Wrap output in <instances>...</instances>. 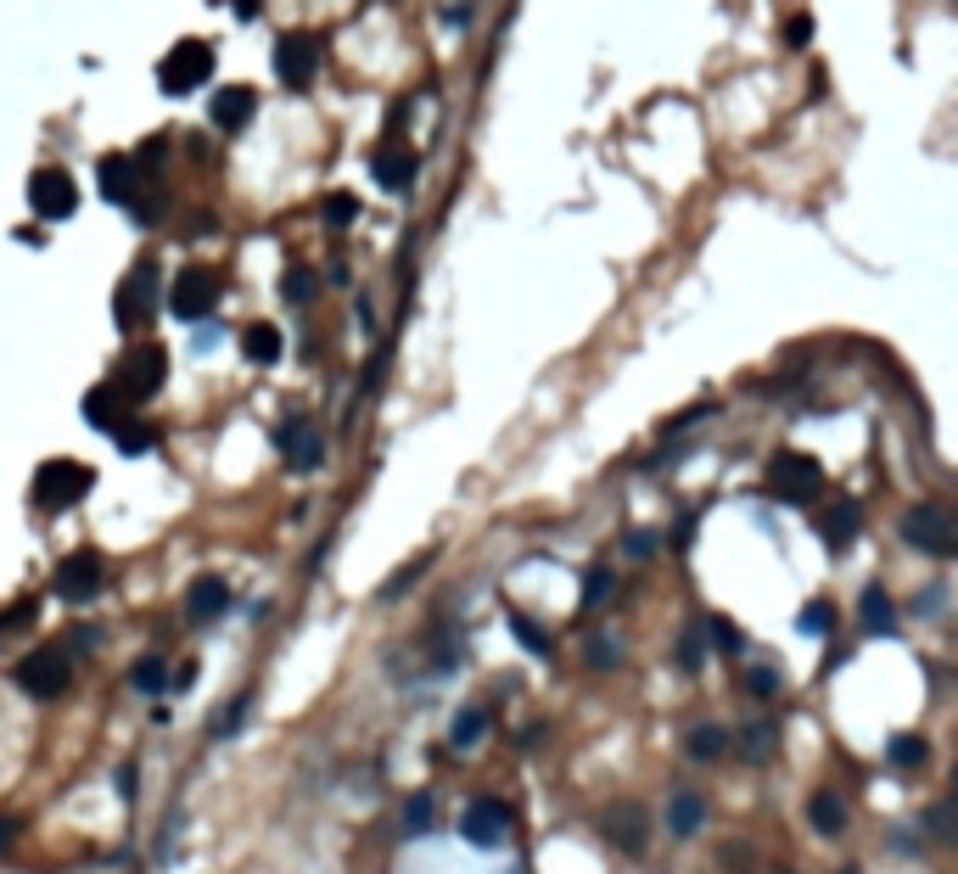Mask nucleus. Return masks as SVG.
Wrapping results in <instances>:
<instances>
[{"label": "nucleus", "instance_id": "f257e3e1", "mask_svg": "<svg viewBox=\"0 0 958 874\" xmlns=\"http://www.w3.org/2000/svg\"><path fill=\"white\" fill-rule=\"evenodd\" d=\"M163 381H169V348L163 342H135L113 370V387L124 393V404H146Z\"/></svg>", "mask_w": 958, "mask_h": 874}, {"label": "nucleus", "instance_id": "f03ea898", "mask_svg": "<svg viewBox=\"0 0 958 874\" xmlns=\"http://www.w3.org/2000/svg\"><path fill=\"white\" fill-rule=\"evenodd\" d=\"M768 494L785 499V505H813L824 494V466L813 454H796V449H779L768 460Z\"/></svg>", "mask_w": 958, "mask_h": 874}, {"label": "nucleus", "instance_id": "7ed1b4c3", "mask_svg": "<svg viewBox=\"0 0 958 874\" xmlns=\"http://www.w3.org/2000/svg\"><path fill=\"white\" fill-rule=\"evenodd\" d=\"M213 68H219V62H213L208 40H180L169 57L157 62V90H163V96H191L197 85L213 79Z\"/></svg>", "mask_w": 958, "mask_h": 874}, {"label": "nucleus", "instance_id": "20e7f679", "mask_svg": "<svg viewBox=\"0 0 958 874\" xmlns=\"http://www.w3.org/2000/svg\"><path fill=\"white\" fill-rule=\"evenodd\" d=\"M90 488H96V471H90L85 460H45V466L34 471V505L40 510H68V505H79Z\"/></svg>", "mask_w": 958, "mask_h": 874}, {"label": "nucleus", "instance_id": "39448f33", "mask_svg": "<svg viewBox=\"0 0 958 874\" xmlns=\"http://www.w3.org/2000/svg\"><path fill=\"white\" fill-rule=\"evenodd\" d=\"M320 62H325V40L314 29H286L275 40V73H281L286 90H309L320 79Z\"/></svg>", "mask_w": 958, "mask_h": 874}, {"label": "nucleus", "instance_id": "423d86ee", "mask_svg": "<svg viewBox=\"0 0 958 874\" xmlns=\"http://www.w3.org/2000/svg\"><path fill=\"white\" fill-rule=\"evenodd\" d=\"M12 678H17V690L34 695V701H57V695L68 690V650L62 645L29 650V656H17Z\"/></svg>", "mask_w": 958, "mask_h": 874}, {"label": "nucleus", "instance_id": "0eeeda50", "mask_svg": "<svg viewBox=\"0 0 958 874\" xmlns=\"http://www.w3.org/2000/svg\"><path fill=\"white\" fill-rule=\"evenodd\" d=\"M101 589H107V561H101L96 550L62 555V566L51 572V594H57V600H68V606H90Z\"/></svg>", "mask_w": 958, "mask_h": 874}, {"label": "nucleus", "instance_id": "6e6552de", "mask_svg": "<svg viewBox=\"0 0 958 874\" xmlns=\"http://www.w3.org/2000/svg\"><path fill=\"white\" fill-rule=\"evenodd\" d=\"M219 275L213 269H202V264H185L180 275H174V286H169V309H174V320H185V325H197V320H208L213 309H219Z\"/></svg>", "mask_w": 958, "mask_h": 874}, {"label": "nucleus", "instance_id": "1a4fd4ad", "mask_svg": "<svg viewBox=\"0 0 958 874\" xmlns=\"http://www.w3.org/2000/svg\"><path fill=\"white\" fill-rule=\"evenodd\" d=\"M152 309H157V264H152V258H141V264L124 275L118 297H113V320H118V331L135 337V331L152 320Z\"/></svg>", "mask_w": 958, "mask_h": 874}, {"label": "nucleus", "instance_id": "9d476101", "mask_svg": "<svg viewBox=\"0 0 958 874\" xmlns=\"http://www.w3.org/2000/svg\"><path fill=\"white\" fill-rule=\"evenodd\" d=\"M902 538H908L914 550L936 555V561H953L958 555V527H953V516H947L942 505H914L908 516H902Z\"/></svg>", "mask_w": 958, "mask_h": 874}, {"label": "nucleus", "instance_id": "9b49d317", "mask_svg": "<svg viewBox=\"0 0 958 874\" xmlns=\"http://www.w3.org/2000/svg\"><path fill=\"white\" fill-rule=\"evenodd\" d=\"M29 208H34V219H45V225L73 219V208H79V185H73V174L57 169V163L34 169L29 174Z\"/></svg>", "mask_w": 958, "mask_h": 874}, {"label": "nucleus", "instance_id": "f8f14e48", "mask_svg": "<svg viewBox=\"0 0 958 874\" xmlns=\"http://www.w3.org/2000/svg\"><path fill=\"white\" fill-rule=\"evenodd\" d=\"M275 443H281V460H286L292 471H320V460H325V437H320V426H314V421H303V415L281 421Z\"/></svg>", "mask_w": 958, "mask_h": 874}, {"label": "nucleus", "instance_id": "ddd939ff", "mask_svg": "<svg viewBox=\"0 0 958 874\" xmlns=\"http://www.w3.org/2000/svg\"><path fill=\"white\" fill-rule=\"evenodd\" d=\"M460 835H465V841H477V846H499V841L510 835V807L494 802V796L471 802V807L460 813Z\"/></svg>", "mask_w": 958, "mask_h": 874}, {"label": "nucleus", "instance_id": "4468645a", "mask_svg": "<svg viewBox=\"0 0 958 874\" xmlns=\"http://www.w3.org/2000/svg\"><path fill=\"white\" fill-rule=\"evenodd\" d=\"M208 118H213V129H225V135H241V129L258 118V90H253V85H225L219 96H213Z\"/></svg>", "mask_w": 958, "mask_h": 874}, {"label": "nucleus", "instance_id": "2eb2a0df", "mask_svg": "<svg viewBox=\"0 0 958 874\" xmlns=\"http://www.w3.org/2000/svg\"><path fill=\"white\" fill-rule=\"evenodd\" d=\"M415 169H421V157L409 152V146H398V141H387V146L370 152V174H376L381 191H409V185H415Z\"/></svg>", "mask_w": 958, "mask_h": 874}, {"label": "nucleus", "instance_id": "dca6fc26", "mask_svg": "<svg viewBox=\"0 0 958 874\" xmlns=\"http://www.w3.org/2000/svg\"><path fill=\"white\" fill-rule=\"evenodd\" d=\"M96 185H101V197L113 202V208H129V202L141 197V169H135L124 152H113V157H101Z\"/></svg>", "mask_w": 958, "mask_h": 874}, {"label": "nucleus", "instance_id": "f3484780", "mask_svg": "<svg viewBox=\"0 0 958 874\" xmlns=\"http://www.w3.org/2000/svg\"><path fill=\"white\" fill-rule=\"evenodd\" d=\"M813 527H818V538H824L830 550H846V544L863 533V505H858V499H835V505L818 510Z\"/></svg>", "mask_w": 958, "mask_h": 874}, {"label": "nucleus", "instance_id": "a211bd4d", "mask_svg": "<svg viewBox=\"0 0 958 874\" xmlns=\"http://www.w3.org/2000/svg\"><path fill=\"white\" fill-rule=\"evenodd\" d=\"M600 830H606V841H617L622 852H645V841H650V824H645V807H634V802H617L606 818H600Z\"/></svg>", "mask_w": 958, "mask_h": 874}, {"label": "nucleus", "instance_id": "6ab92c4d", "mask_svg": "<svg viewBox=\"0 0 958 874\" xmlns=\"http://www.w3.org/2000/svg\"><path fill=\"white\" fill-rule=\"evenodd\" d=\"M858 622H863V634H874V639H891V634H897V606H891V594L880 589V583H869V589H863Z\"/></svg>", "mask_w": 958, "mask_h": 874}, {"label": "nucleus", "instance_id": "aec40b11", "mask_svg": "<svg viewBox=\"0 0 958 874\" xmlns=\"http://www.w3.org/2000/svg\"><path fill=\"white\" fill-rule=\"evenodd\" d=\"M124 421V393H118L113 381H96L85 393V426H96V432H113V426Z\"/></svg>", "mask_w": 958, "mask_h": 874}, {"label": "nucleus", "instance_id": "412c9836", "mask_svg": "<svg viewBox=\"0 0 958 874\" xmlns=\"http://www.w3.org/2000/svg\"><path fill=\"white\" fill-rule=\"evenodd\" d=\"M230 611V589L219 578H197L191 583V594H185V617L191 622H213Z\"/></svg>", "mask_w": 958, "mask_h": 874}, {"label": "nucleus", "instance_id": "4be33fe9", "mask_svg": "<svg viewBox=\"0 0 958 874\" xmlns=\"http://www.w3.org/2000/svg\"><path fill=\"white\" fill-rule=\"evenodd\" d=\"M701 824H706V802L695 796V790H678L673 802H667V830H673L678 841H690Z\"/></svg>", "mask_w": 958, "mask_h": 874}, {"label": "nucleus", "instance_id": "5701e85b", "mask_svg": "<svg viewBox=\"0 0 958 874\" xmlns=\"http://www.w3.org/2000/svg\"><path fill=\"white\" fill-rule=\"evenodd\" d=\"M281 331H275V325L269 320H253L247 325V331H241V353H247V359H253V365H275V359H281Z\"/></svg>", "mask_w": 958, "mask_h": 874}, {"label": "nucleus", "instance_id": "b1692460", "mask_svg": "<svg viewBox=\"0 0 958 874\" xmlns=\"http://www.w3.org/2000/svg\"><path fill=\"white\" fill-rule=\"evenodd\" d=\"M807 824H813L818 835H830V841H835V835L846 830V802L835 796V790H818L813 802H807Z\"/></svg>", "mask_w": 958, "mask_h": 874}, {"label": "nucleus", "instance_id": "393cba45", "mask_svg": "<svg viewBox=\"0 0 958 874\" xmlns=\"http://www.w3.org/2000/svg\"><path fill=\"white\" fill-rule=\"evenodd\" d=\"M740 751H746V762H768L779 751V723L774 718H757L740 729Z\"/></svg>", "mask_w": 958, "mask_h": 874}, {"label": "nucleus", "instance_id": "a878e982", "mask_svg": "<svg viewBox=\"0 0 958 874\" xmlns=\"http://www.w3.org/2000/svg\"><path fill=\"white\" fill-rule=\"evenodd\" d=\"M113 443H118V454H146V449H157V426L152 421H135V415H124V421L113 426Z\"/></svg>", "mask_w": 958, "mask_h": 874}, {"label": "nucleus", "instance_id": "bb28decb", "mask_svg": "<svg viewBox=\"0 0 958 874\" xmlns=\"http://www.w3.org/2000/svg\"><path fill=\"white\" fill-rule=\"evenodd\" d=\"M281 297L292 303V309H309L314 297H320V275H314L309 264H292V269L281 275Z\"/></svg>", "mask_w": 958, "mask_h": 874}, {"label": "nucleus", "instance_id": "cd10ccee", "mask_svg": "<svg viewBox=\"0 0 958 874\" xmlns=\"http://www.w3.org/2000/svg\"><path fill=\"white\" fill-rule=\"evenodd\" d=\"M925 757H930V746L919 740V734H891L886 740V762L902 768V774H908V768H925Z\"/></svg>", "mask_w": 958, "mask_h": 874}, {"label": "nucleus", "instance_id": "c85d7f7f", "mask_svg": "<svg viewBox=\"0 0 958 874\" xmlns=\"http://www.w3.org/2000/svg\"><path fill=\"white\" fill-rule=\"evenodd\" d=\"M796 628H802L807 639H830L835 634V606L830 600H807L802 617H796Z\"/></svg>", "mask_w": 958, "mask_h": 874}, {"label": "nucleus", "instance_id": "c756f323", "mask_svg": "<svg viewBox=\"0 0 958 874\" xmlns=\"http://www.w3.org/2000/svg\"><path fill=\"white\" fill-rule=\"evenodd\" d=\"M510 634L522 639V645L533 650V656H555V639L544 634V628H538V622L527 617V611H510Z\"/></svg>", "mask_w": 958, "mask_h": 874}, {"label": "nucleus", "instance_id": "7c9ffc66", "mask_svg": "<svg viewBox=\"0 0 958 874\" xmlns=\"http://www.w3.org/2000/svg\"><path fill=\"white\" fill-rule=\"evenodd\" d=\"M482 729H488V718L482 712H454V723H449V746L454 751H471L482 740Z\"/></svg>", "mask_w": 958, "mask_h": 874}, {"label": "nucleus", "instance_id": "2f4dec72", "mask_svg": "<svg viewBox=\"0 0 958 874\" xmlns=\"http://www.w3.org/2000/svg\"><path fill=\"white\" fill-rule=\"evenodd\" d=\"M320 213H325V225H331V230H348L353 219H359V197H353V191H331Z\"/></svg>", "mask_w": 958, "mask_h": 874}, {"label": "nucleus", "instance_id": "473e14b6", "mask_svg": "<svg viewBox=\"0 0 958 874\" xmlns=\"http://www.w3.org/2000/svg\"><path fill=\"white\" fill-rule=\"evenodd\" d=\"M129 684H135L141 695L169 690V678H163V662H157V656H141V662H135V673H129Z\"/></svg>", "mask_w": 958, "mask_h": 874}, {"label": "nucleus", "instance_id": "72a5a7b5", "mask_svg": "<svg viewBox=\"0 0 958 874\" xmlns=\"http://www.w3.org/2000/svg\"><path fill=\"white\" fill-rule=\"evenodd\" d=\"M706 639H712L718 650H729V656H740V650H746V634H740L729 617H712V622H706Z\"/></svg>", "mask_w": 958, "mask_h": 874}, {"label": "nucleus", "instance_id": "f704fd0d", "mask_svg": "<svg viewBox=\"0 0 958 874\" xmlns=\"http://www.w3.org/2000/svg\"><path fill=\"white\" fill-rule=\"evenodd\" d=\"M723 746H729V734H723L718 723H701V729H690V751H695V757H718Z\"/></svg>", "mask_w": 958, "mask_h": 874}, {"label": "nucleus", "instance_id": "c9c22d12", "mask_svg": "<svg viewBox=\"0 0 958 874\" xmlns=\"http://www.w3.org/2000/svg\"><path fill=\"white\" fill-rule=\"evenodd\" d=\"M701 656H706V628H690V634L678 639V667H684V673H701Z\"/></svg>", "mask_w": 958, "mask_h": 874}, {"label": "nucleus", "instance_id": "e433bc0d", "mask_svg": "<svg viewBox=\"0 0 958 874\" xmlns=\"http://www.w3.org/2000/svg\"><path fill=\"white\" fill-rule=\"evenodd\" d=\"M611 589H617V578H611L606 566H594L589 578H583V606H606Z\"/></svg>", "mask_w": 958, "mask_h": 874}, {"label": "nucleus", "instance_id": "4c0bfd02", "mask_svg": "<svg viewBox=\"0 0 958 874\" xmlns=\"http://www.w3.org/2000/svg\"><path fill=\"white\" fill-rule=\"evenodd\" d=\"M29 622H34V600H17V606H6V611H0V645H6L12 634H23Z\"/></svg>", "mask_w": 958, "mask_h": 874}, {"label": "nucleus", "instance_id": "58836bf2", "mask_svg": "<svg viewBox=\"0 0 958 874\" xmlns=\"http://www.w3.org/2000/svg\"><path fill=\"white\" fill-rule=\"evenodd\" d=\"M746 690L757 695V701H774V695H779V673H774V667H751Z\"/></svg>", "mask_w": 958, "mask_h": 874}, {"label": "nucleus", "instance_id": "ea45409f", "mask_svg": "<svg viewBox=\"0 0 958 874\" xmlns=\"http://www.w3.org/2000/svg\"><path fill=\"white\" fill-rule=\"evenodd\" d=\"M432 818H437V813H432V796H415V802L404 807V830H409V835H415V830H432Z\"/></svg>", "mask_w": 958, "mask_h": 874}, {"label": "nucleus", "instance_id": "a19ab883", "mask_svg": "<svg viewBox=\"0 0 958 874\" xmlns=\"http://www.w3.org/2000/svg\"><path fill=\"white\" fill-rule=\"evenodd\" d=\"M163 152H169V141H163V135H152V141L135 146V157H129V163H135V169H157V163H163Z\"/></svg>", "mask_w": 958, "mask_h": 874}, {"label": "nucleus", "instance_id": "79ce46f5", "mask_svg": "<svg viewBox=\"0 0 958 874\" xmlns=\"http://www.w3.org/2000/svg\"><path fill=\"white\" fill-rule=\"evenodd\" d=\"M241 723H247V695H241V701H230L225 712H219V723H213V734H219V740H225V734H236Z\"/></svg>", "mask_w": 958, "mask_h": 874}, {"label": "nucleus", "instance_id": "37998d69", "mask_svg": "<svg viewBox=\"0 0 958 874\" xmlns=\"http://www.w3.org/2000/svg\"><path fill=\"white\" fill-rule=\"evenodd\" d=\"M807 40H813V17H807V12H796V17L785 23V45H790V51H802Z\"/></svg>", "mask_w": 958, "mask_h": 874}, {"label": "nucleus", "instance_id": "c03bdc74", "mask_svg": "<svg viewBox=\"0 0 958 874\" xmlns=\"http://www.w3.org/2000/svg\"><path fill=\"white\" fill-rule=\"evenodd\" d=\"M426 561H432V555H421V561H409V566H404V572H398V578H393V583H387V594H404V589H409V583H415V578H421V572H426Z\"/></svg>", "mask_w": 958, "mask_h": 874}, {"label": "nucleus", "instance_id": "a18cd8bd", "mask_svg": "<svg viewBox=\"0 0 958 874\" xmlns=\"http://www.w3.org/2000/svg\"><path fill=\"white\" fill-rule=\"evenodd\" d=\"M628 555H634V561H650V555H656V533H628Z\"/></svg>", "mask_w": 958, "mask_h": 874}, {"label": "nucleus", "instance_id": "49530a36", "mask_svg": "<svg viewBox=\"0 0 958 874\" xmlns=\"http://www.w3.org/2000/svg\"><path fill=\"white\" fill-rule=\"evenodd\" d=\"M589 662H594V667H611V662H617V645H611V639H594V645H589Z\"/></svg>", "mask_w": 958, "mask_h": 874}, {"label": "nucleus", "instance_id": "de8ad7c7", "mask_svg": "<svg viewBox=\"0 0 958 874\" xmlns=\"http://www.w3.org/2000/svg\"><path fill=\"white\" fill-rule=\"evenodd\" d=\"M12 841H17V818H0V852H6Z\"/></svg>", "mask_w": 958, "mask_h": 874}, {"label": "nucleus", "instance_id": "09e8293b", "mask_svg": "<svg viewBox=\"0 0 958 874\" xmlns=\"http://www.w3.org/2000/svg\"><path fill=\"white\" fill-rule=\"evenodd\" d=\"M191 678H197V662H185L180 673H174V690H191Z\"/></svg>", "mask_w": 958, "mask_h": 874}, {"label": "nucleus", "instance_id": "8fccbe9b", "mask_svg": "<svg viewBox=\"0 0 958 874\" xmlns=\"http://www.w3.org/2000/svg\"><path fill=\"white\" fill-rule=\"evenodd\" d=\"M258 6H264V0H236V17H258Z\"/></svg>", "mask_w": 958, "mask_h": 874}]
</instances>
